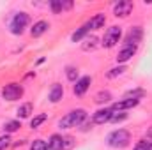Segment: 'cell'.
Wrapping results in <instances>:
<instances>
[{"label":"cell","instance_id":"cell-9","mask_svg":"<svg viewBox=\"0 0 152 150\" xmlns=\"http://www.w3.org/2000/svg\"><path fill=\"white\" fill-rule=\"evenodd\" d=\"M90 85H92V76H80L78 81L73 85V94L76 97H83L87 94V90L90 88Z\"/></svg>","mask_w":152,"mask_h":150},{"label":"cell","instance_id":"cell-3","mask_svg":"<svg viewBox=\"0 0 152 150\" xmlns=\"http://www.w3.org/2000/svg\"><path fill=\"white\" fill-rule=\"evenodd\" d=\"M28 25H30V14L27 11H18L12 14L11 21H9V32L12 36H21Z\"/></svg>","mask_w":152,"mask_h":150},{"label":"cell","instance_id":"cell-17","mask_svg":"<svg viewBox=\"0 0 152 150\" xmlns=\"http://www.w3.org/2000/svg\"><path fill=\"white\" fill-rule=\"evenodd\" d=\"M112 99H113V95H112L110 90H99V92L94 95V103H96V104H101V106L112 103Z\"/></svg>","mask_w":152,"mask_h":150},{"label":"cell","instance_id":"cell-4","mask_svg":"<svg viewBox=\"0 0 152 150\" xmlns=\"http://www.w3.org/2000/svg\"><path fill=\"white\" fill-rule=\"evenodd\" d=\"M23 94H25V87H23L21 83H18V81H9V83H5V85L2 87V90H0L2 99L7 101V103L20 101V99L23 97Z\"/></svg>","mask_w":152,"mask_h":150},{"label":"cell","instance_id":"cell-30","mask_svg":"<svg viewBox=\"0 0 152 150\" xmlns=\"http://www.w3.org/2000/svg\"><path fill=\"white\" fill-rule=\"evenodd\" d=\"M92 125H94V124H92V120H85V122H83V124L78 127V131H81V133H87V131H90V129H92Z\"/></svg>","mask_w":152,"mask_h":150},{"label":"cell","instance_id":"cell-33","mask_svg":"<svg viewBox=\"0 0 152 150\" xmlns=\"http://www.w3.org/2000/svg\"><path fill=\"white\" fill-rule=\"evenodd\" d=\"M145 140H151L152 141V125L147 129V133H145Z\"/></svg>","mask_w":152,"mask_h":150},{"label":"cell","instance_id":"cell-25","mask_svg":"<svg viewBox=\"0 0 152 150\" xmlns=\"http://www.w3.org/2000/svg\"><path fill=\"white\" fill-rule=\"evenodd\" d=\"M76 145L75 136L71 134H62V150H73Z\"/></svg>","mask_w":152,"mask_h":150},{"label":"cell","instance_id":"cell-5","mask_svg":"<svg viewBox=\"0 0 152 150\" xmlns=\"http://www.w3.org/2000/svg\"><path fill=\"white\" fill-rule=\"evenodd\" d=\"M120 39H122V27L112 25V27L106 28L104 36L101 37V46H103L104 50H112V48H115V46L120 42Z\"/></svg>","mask_w":152,"mask_h":150},{"label":"cell","instance_id":"cell-10","mask_svg":"<svg viewBox=\"0 0 152 150\" xmlns=\"http://www.w3.org/2000/svg\"><path fill=\"white\" fill-rule=\"evenodd\" d=\"M112 113H113L112 108L101 106L97 111H94V115H92V124L94 125H104V124H108L110 118H112Z\"/></svg>","mask_w":152,"mask_h":150},{"label":"cell","instance_id":"cell-34","mask_svg":"<svg viewBox=\"0 0 152 150\" xmlns=\"http://www.w3.org/2000/svg\"><path fill=\"white\" fill-rule=\"evenodd\" d=\"M23 145H25V140H18L16 143H12V147H14V149H18V147H23Z\"/></svg>","mask_w":152,"mask_h":150},{"label":"cell","instance_id":"cell-31","mask_svg":"<svg viewBox=\"0 0 152 150\" xmlns=\"http://www.w3.org/2000/svg\"><path fill=\"white\" fill-rule=\"evenodd\" d=\"M147 145H149V140H140V141H136V145H134V149L133 150H147Z\"/></svg>","mask_w":152,"mask_h":150},{"label":"cell","instance_id":"cell-27","mask_svg":"<svg viewBox=\"0 0 152 150\" xmlns=\"http://www.w3.org/2000/svg\"><path fill=\"white\" fill-rule=\"evenodd\" d=\"M50 11L53 12V14H62L64 12V9H62V0H50Z\"/></svg>","mask_w":152,"mask_h":150},{"label":"cell","instance_id":"cell-12","mask_svg":"<svg viewBox=\"0 0 152 150\" xmlns=\"http://www.w3.org/2000/svg\"><path fill=\"white\" fill-rule=\"evenodd\" d=\"M64 99V85L62 83H53L48 90V101L51 104H57Z\"/></svg>","mask_w":152,"mask_h":150},{"label":"cell","instance_id":"cell-24","mask_svg":"<svg viewBox=\"0 0 152 150\" xmlns=\"http://www.w3.org/2000/svg\"><path fill=\"white\" fill-rule=\"evenodd\" d=\"M64 73H66L67 81H71V83H76L78 78H80V73H78V67H76V66H66Z\"/></svg>","mask_w":152,"mask_h":150},{"label":"cell","instance_id":"cell-11","mask_svg":"<svg viewBox=\"0 0 152 150\" xmlns=\"http://www.w3.org/2000/svg\"><path fill=\"white\" fill-rule=\"evenodd\" d=\"M104 25H106V14H103V12H97V14L90 16V20L85 23V27L88 28V32L101 30V28H104Z\"/></svg>","mask_w":152,"mask_h":150},{"label":"cell","instance_id":"cell-32","mask_svg":"<svg viewBox=\"0 0 152 150\" xmlns=\"http://www.w3.org/2000/svg\"><path fill=\"white\" fill-rule=\"evenodd\" d=\"M73 5H75V4H73L71 0H62V9H64V11H69V9H73Z\"/></svg>","mask_w":152,"mask_h":150},{"label":"cell","instance_id":"cell-1","mask_svg":"<svg viewBox=\"0 0 152 150\" xmlns=\"http://www.w3.org/2000/svg\"><path fill=\"white\" fill-rule=\"evenodd\" d=\"M85 120H88L87 110L76 108V110H71L69 113H66L62 118H58L57 127H58L60 131H67V129H73V127H80Z\"/></svg>","mask_w":152,"mask_h":150},{"label":"cell","instance_id":"cell-21","mask_svg":"<svg viewBox=\"0 0 152 150\" xmlns=\"http://www.w3.org/2000/svg\"><path fill=\"white\" fill-rule=\"evenodd\" d=\"M88 34H90L88 28H87L85 25H81V27H78L75 32L71 34V42H81V41H85V37H87Z\"/></svg>","mask_w":152,"mask_h":150},{"label":"cell","instance_id":"cell-15","mask_svg":"<svg viewBox=\"0 0 152 150\" xmlns=\"http://www.w3.org/2000/svg\"><path fill=\"white\" fill-rule=\"evenodd\" d=\"M21 129V120L18 118H11V120H5L2 124V131L4 134H12V133H18Z\"/></svg>","mask_w":152,"mask_h":150},{"label":"cell","instance_id":"cell-29","mask_svg":"<svg viewBox=\"0 0 152 150\" xmlns=\"http://www.w3.org/2000/svg\"><path fill=\"white\" fill-rule=\"evenodd\" d=\"M12 147V140H11V134H2L0 136V150H7Z\"/></svg>","mask_w":152,"mask_h":150},{"label":"cell","instance_id":"cell-7","mask_svg":"<svg viewBox=\"0 0 152 150\" xmlns=\"http://www.w3.org/2000/svg\"><path fill=\"white\" fill-rule=\"evenodd\" d=\"M134 9V4L131 0H118L113 5V16L115 18H127Z\"/></svg>","mask_w":152,"mask_h":150},{"label":"cell","instance_id":"cell-16","mask_svg":"<svg viewBox=\"0 0 152 150\" xmlns=\"http://www.w3.org/2000/svg\"><path fill=\"white\" fill-rule=\"evenodd\" d=\"M34 113V104L32 103H21L16 110L18 115V120H25V118H30V115Z\"/></svg>","mask_w":152,"mask_h":150},{"label":"cell","instance_id":"cell-20","mask_svg":"<svg viewBox=\"0 0 152 150\" xmlns=\"http://www.w3.org/2000/svg\"><path fill=\"white\" fill-rule=\"evenodd\" d=\"M48 150H62V134L53 133L48 138Z\"/></svg>","mask_w":152,"mask_h":150},{"label":"cell","instance_id":"cell-26","mask_svg":"<svg viewBox=\"0 0 152 150\" xmlns=\"http://www.w3.org/2000/svg\"><path fill=\"white\" fill-rule=\"evenodd\" d=\"M30 150H48V143L41 138H36L30 141Z\"/></svg>","mask_w":152,"mask_h":150},{"label":"cell","instance_id":"cell-13","mask_svg":"<svg viewBox=\"0 0 152 150\" xmlns=\"http://www.w3.org/2000/svg\"><path fill=\"white\" fill-rule=\"evenodd\" d=\"M138 104H140V101H138V99H120V101L113 103L110 108H112L113 111H127V110L136 108Z\"/></svg>","mask_w":152,"mask_h":150},{"label":"cell","instance_id":"cell-23","mask_svg":"<svg viewBox=\"0 0 152 150\" xmlns=\"http://www.w3.org/2000/svg\"><path fill=\"white\" fill-rule=\"evenodd\" d=\"M127 71V66H115L112 69H108V73H106V78L108 79H115V78H118V76H122L124 73Z\"/></svg>","mask_w":152,"mask_h":150},{"label":"cell","instance_id":"cell-36","mask_svg":"<svg viewBox=\"0 0 152 150\" xmlns=\"http://www.w3.org/2000/svg\"><path fill=\"white\" fill-rule=\"evenodd\" d=\"M147 150H152V141L149 140V145H147Z\"/></svg>","mask_w":152,"mask_h":150},{"label":"cell","instance_id":"cell-14","mask_svg":"<svg viewBox=\"0 0 152 150\" xmlns=\"http://www.w3.org/2000/svg\"><path fill=\"white\" fill-rule=\"evenodd\" d=\"M48 30H50V23L46 20H37V21H34V25L30 28V36L34 39H37L41 36H44Z\"/></svg>","mask_w":152,"mask_h":150},{"label":"cell","instance_id":"cell-28","mask_svg":"<svg viewBox=\"0 0 152 150\" xmlns=\"http://www.w3.org/2000/svg\"><path fill=\"white\" fill-rule=\"evenodd\" d=\"M127 113L126 111H113L112 113V118H110V122L112 124H120V122H124V120H127Z\"/></svg>","mask_w":152,"mask_h":150},{"label":"cell","instance_id":"cell-8","mask_svg":"<svg viewBox=\"0 0 152 150\" xmlns=\"http://www.w3.org/2000/svg\"><path fill=\"white\" fill-rule=\"evenodd\" d=\"M142 39H143V28H142L140 25H134V27H131V28H129V32L126 34V37H124V42H122V44L140 46Z\"/></svg>","mask_w":152,"mask_h":150},{"label":"cell","instance_id":"cell-19","mask_svg":"<svg viewBox=\"0 0 152 150\" xmlns=\"http://www.w3.org/2000/svg\"><path fill=\"white\" fill-rule=\"evenodd\" d=\"M145 95H147V90L138 87V88H131V90L124 92V97L122 99H138V101H142Z\"/></svg>","mask_w":152,"mask_h":150},{"label":"cell","instance_id":"cell-6","mask_svg":"<svg viewBox=\"0 0 152 150\" xmlns=\"http://www.w3.org/2000/svg\"><path fill=\"white\" fill-rule=\"evenodd\" d=\"M136 51H138V46H133V44H122L120 50H118V53H117V57H115L117 64H118V66H126V64L136 55Z\"/></svg>","mask_w":152,"mask_h":150},{"label":"cell","instance_id":"cell-35","mask_svg":"<svg viewBox=\"0 0 152 150\" xmlns=\"http://www.w3.org/2000/svg\"><path fill=\"white\" fill-rule=\"evenodd\" d=\"M44 62H46V58H44V57H41V58H39L36 64H37V66H41V64H44Z\"/></svg>","mask_w":152,"mask_h":150},{"label":"cell","instance_id":"cell-18","mask_svg":"<svg viewBox=\"0 0 152 150\" xmlns=\"http://www.w3.org/2000/svg\"><path fill=\"white\" fill-rule=\"evenodd\" d=\"M97 46H101V42H99V37H96V36H87L85 41H83V44H81V50L83 51H94Z\"/></svg>","mask_w":152,"mask_h":150},{"label":"cell","instance_id":"cell-22","mask_svg":"<svg viewBox=\"0 0 152 150\" xmlns=\"http://www.w3.org/2000/svg\"><path fill=\"white\" fill-rule=\"evenodd\" d=\"M46 120H48V113H39V115H34V117L30 118V129H32V131H34V129H39Z\"/></svg>","mask_w":152,"mask_h":150},{"label":"cell","instance_id":"cell-2","mask_svg":"<svg viewBox=\"0 0 152 150\" xmlns=\"http://www.w3.org/2000/svg\"><path fill=\"white\" fill-rule=\"evenodd\" d=\"M131 131H127V129H124V127H118V129H113V131H110L108 134H106V140H104V143H106V147H110V149H115V150H122L126 149V147H129L131 145Z\"/></svg>","mask_w":152,"mask_h":150}]
</instances>
